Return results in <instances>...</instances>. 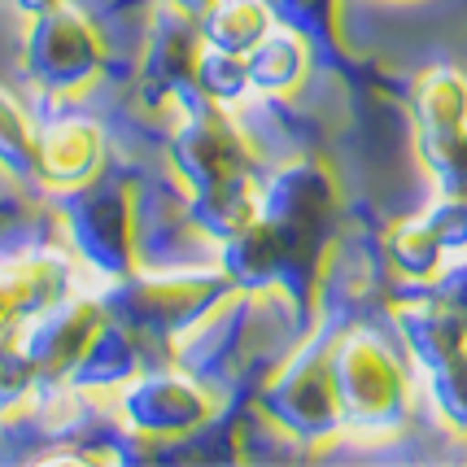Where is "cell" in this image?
<instances>
[{
    "label": "cell",
    "mask_w": 467,
    "mask_h": 467,
    "mask_svg": "<svg viewBox=\"0 0 467 467\" xmlns=\"http://www.w3.org/2000/svg\"><path fill=\"white\" fill-rule=\"evenodd\" d=\"M341 214L337 180L319 158H293L266 183H258L254 214L241 232H232L223 249V271L236 293H271L280 288L297 315H310L324 258Z\"/></svg>",
    "instance_id": "6da1fadb"
},
{
    "label": "cell",
    "mask_w": 467,
    "mask_h": 467,
    "mask_svg": "<svg viewBox=\"0 0 467 467\" xmlns=\"http://www.w3.org/2000/svg\"><path fill=\"white\" fill-rule=\"evenodd\" d=\"M180 127L171 131V171L188 192V214L210 241L223 244L254 214V149L232 122L227 105L188 97Z\"/></svg>",
    "instance_id": "7a4b0ae2"
},
{
    "label": "cell",
    "mask_w": 467,
    "mask_h": 467,
    "mask_svg": "<svg viewBox=\"0 0 467 467\" xmlns=\"http://www.w3.org/2000/svg\"><path fill=\"white\" fill-rule=\"evenodd\" d=\"M341 432L393 437L410 420V363L376 327H346L324 346Z\"/></svg>",
    "instance_id": "3957f363"
},
{
    "label": "cell",
    "mask_w": 467,
    "mask_h": 467,
    "mask_svg": "<svg viewBox=\"0 0 467 467\" xmlns=\"http://www.w3.org/2000/svg\"><path fill=\"white\" fill-rule=\"evenodd\" d=\"M236 293L227 280V271H158V275H140L131 271L127 280L109 285L105 310L122 319L140 341H183L197 337L202 324Z\"/></svg>",
    "instance_id": "277c9868"
},
{
    "label": "cell",
    "mask_w": 467,
    "mask_h": 467,
    "mask_svg": "<svg viewBox=\"0 0 467 467\" xmlns=\"http://www.w3.org/2000/svg\"><path fill=\"white\" fill-rule=\"evenodd\" d=\"M393 324L441 424L467 437V324L432 288L393 302Z\"/></svg>",
    "instance_id": "5b68a950"
},
{
    "label": "cell",
    "mask_w": 467,
    "mask_h": 467,
    "mask_svg": "<svg viewBox=\"0 0 467 467\" xmlns=\"http://www.w3.org/2000/svg\"><path fill=\"white\" fill-rule=\"evenodd\" d=\"M66 249L101 285H119L136 271V192L131 183L101 171L97 180L61 188Z\"/></svg>",
    "instance_id": "8992f818"
},
{
    "label": "cell",
    "mask_w": 467,
    "mask_h": 467,
    "mask_svg": "<svg viewBox=\"0 0 467 467\" xmlns=\"http://www.w3.org/2000/svg\"><path fill=\"white\" fill-rule=\"evenodd\" d=\"M26 57L22 70L48 97H75L105 70V40L92 18L70 0H53L40 14H26Z\"/></svg>",
    "instance_id": "52a82bcc"
},
{
    "label": "cell",
    "mask_w": 467,
    "mask_h": 467,
    "mask_svg": "<svg viewBox=\"0 0 467 467\" xmlns=\"http://www.w3.org/2000/svg\"><path fill=\"white\" fill-rule=\"evenodd\" d=\"M415 149L437 192L467 197V75L459 66H428L410 88Z\"/></svg>",
    "instance_id": "ba28073f"
},
{
    "label": "cell",
    "mask_w": 467,
    "mask_h": 467,
    "mask_svg": "<svg viewBox=\"0 0 467 467\" xmlns=\"http://www.w3.org/2000/svg\"><path fill=\"white\" fill-rule=\"evenodd\" d=\"M119 410L136 437L162 441V437H197L210 424L214 402L192 371L149 367L119 389Z\"/></svg>",
    "instance_id": "9c48e42d"
},
{
    "label": "cell",
    "mask_w": 467,
    "mask_h": 467,
    "mask_svg": "<svg viewBox=\"0 0 467 467\" xmlns=\"http://www.w3.org/2000/svg\"><path fill=\"white\" fill-rule=\"evenodd\" d=\"M109 319V310H105V297L101 293H79V288H70L66 297L40 310L31 324L18 327V349L22 358L31 363V371L44 380H53V385H66V376L75 371V363L83 358V349L88 341L97 337V327Z\"/></svg>",
    "instance_id": "30bf717a"
},
{
    "label": "cell",
    "mask_w": 467,
    "mask_h": 467,
    "mask_svg": "<svg viewBox=\"0 0 467 467\" xmlns=\"http://www.w3.org/2000/svg\"><path fill=\"white\" fill-rule=\"evenodd\" d=\"M263 410L280 432L297 437V441L341 437V410H337L324 346H306L297 358H288L285 371L266 385Z\"/></svg>",
    "instance_id": "8fae6325"
},
{
    "label": "cell",
    "mask_w": 467,
    "mask_h": 467,
    "mask_svg": "<svg viewBox=\"0 0 467 467\" xmlns=\"http://www.w3.org/2000/svg\"><path fill=\"white\" fill-rule=\"evenodd\" d=\"M385 254L398 275H407L410 285H428L450 258L467 254V197L437 192L420 214L393 223Z\"/></svg>",
    "instance_id": "7c38bea8"
},
{
    "label": "cell",
    "mask_w": 467,
    "mask_h": 467,
    "mask_svg": "<svg viewBox=\"0 0 467 467\" xmlns=\"http://www.w3.org/2000/svg\"><path fill=\"white\" fill-rule=\"evenodd\" d=\"M202 18L175 0L153 9V26L140 57V88L149 101H188L197 97V57H202Z\"/></svg>",
    "instance_id": "4fadbf2b"
},
{
    "label": "cell",
    "mask_w": 467,
    "mask_h": 467,
    "mask_svg": "<svg viewBox=\"0 0 467 467\" xmlns=\"http://www.w3.org/2000/svg\"><path fill=\"white\" fill-rule=\"evenodd\" d=\"M75 258L70 249H9L0 254V341L18 337L40 310L75 288Z\"/></svg>",
    "instance_id": "5bb4252c"
},
{
    "label": "cell",
    "mask_w": 467,
    "mask_h": 467,
    "mask_svg": "<svg viewBox=\"0 0 467 467\" xmlns=\"http://www.w3.org/2000/svg\"><path fill=\"white\" fill-rule=\"evenodd\" d=\"M105 131L92 119L61 114V119L36 127V180L48 188H75L97 180L105 171Z\"/></svg>",
    "instance_id": "9a60e30c"
},
{
    "label": "cell",
    "mask_w": 467,
    "mask_h": 467,
    "mask_svg": "<svg viewBox=\"0 0 467 467\" xmlns=\"http://www.w3.org/2000/svg\"><path fill=\"white\" fill-rule=\"evenodd\" d=\"M310 75V40L297 36L293 26L275 22L263 40L244 53V79L249 92H263V97H288L297 92Z\"/></svg>",
    "instance_id": "2e32d148"
},
{
    "label": "cell",
    "mask_w": 467,
    "mask_h": 467,
    "mask_svg": "<svg viewBox=\"0 0 467 467\" xmlns=\"http://www.w3.org/2000/svg\"><path fill=\"white\" fill-rule=\"evenodd\" d=\"M197 18H202L205 48L244 57L275 26V9H271V0H205Z\"/></svg>",
    "instance_id": "e0dca14e"
},
{
    "label": "cell",
    "mask_w": 467,
    "mask_h": 467,
    "mask_svg": "<svg viewBox=\"0 0 467 467\" xmlns=\"http://www.w3.org/2000/svg\"><path fill=\"white\" fill-rule=\"evenodd\" d=\"M36 127L22 101H14L0 88V171L18 183H40L36 180Z\"/></svg>",
    "instance_id": "ac0fdd59"
},
{
    "label": "cell",
    "mask_w": 467,
    "mask_h": 467,
    "mask_svg": "<svg viewBox=\"0 0 467 467\" xmlns=\"http://www.w3.org/2000/svg\"><path fill=\"white\" fill-rule=\"evenodd\" d=\"M275 22L293 26L297 36L324 44V53H337V0H271Z\"/></svg>",
    "instance_id": "d6986e66"
},
{
    "label": "cell",
    "mask_w": 467,
    "mask_h": 467,
    "mask_svg": "<svg viewBox=\"0 0 467 467\" xmlns=\"http://www.w3.org/2000/svg\"><path fill=\"white\" fill-rule=\"evenodd\" d=\"M53 0H18V9L22 14H40V9H48Z\"/></svg>",
    "instance_id": "ffe728a7"
},
{
    "label": "cell",
    "mask_w": 467,
    "mask_h": 467,
    "mask_svg": "<svg viewBox=\"0 0 467 467\" xmlns=\"http://www.w3.org/2000/svg\"><path fill=\"white\" fill-rule=\"evenodd\" d=\"M175 5H183V9H192V14H202L205 0H175Z\"/></svg>",
    "instance_id": "44dd1931"
}]
</instances>
